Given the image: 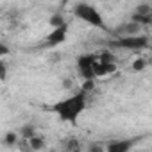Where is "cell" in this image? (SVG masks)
Masks as SVG:
<instances>
[{
	"label": "cell",
	"mask_w": 152,
	"mask_h": 152,
	"mask_svg": "<svg viewBox=\"0 0 152 152\" xmlns=\"http://www.w3.org/2000/svg\"><path fill=\"white\" fill-rule=\"evenodd\" d=\"M86 106H88V93H84L83 90H79L77 93H73L63 100H57L54 106H52V111L66 124H72L75 125L79 122L81 115L86 111Z\"/></svg>",
	"instance_id": "6da1fadb"
},
{
	"label": "cell",
	"mask_w": 152,
	"mask_h": 152,
	"mask_svg": "<svg viewBox=\"0 0 152 152\" xmlns=\"http://www.w3.org/2000/svg\"><path fill=\"white\" fill-rule=\"evenodd\" d=\"M72 13H73L75 18L83 20L84 23H88V25H91V27H97V29L106 31V32L109 31V29H107V23H106V20H104V16H102L100 11H99L95 6H91V4L79 2V4L73 6Z\"/></svg>",
	"instance_id": "7a4b0ae2"
},
{
	"label": "cell",
	"mask_w": 152,
	"mask_h": 152,
	"mask_svg": "<svg viewBox=\"0 0 152 152\" xmlns=\"http://www.w3.org/2000/svg\"><path fill=\"white\" fill-rule=\"evenodd\" d=\"M148 38L145 34L138 36H129V38H118L113 41V47L122 48V50H145L148 48Z\"/></svg>",
	"instance_id": "3957f363"
},
{
	"label": "cell",
	"mask_w": 152,
	"mask_h": 152,
	"mask_svg": "<svg viewBox=\"0 0 152 152\" xmlns=\"http://www.w3.org/2000/svg\"><path fill=\"white\" fill-rule=\"evenodd\" d=\"M95 63H97V56L95 54H83V56H79L77 70H79L81 77L84 81H93L95 79V72H93Z\"/></svg>",
	"instance_id": "277c9868"
},
{
	"label": "cell",
	"mask_w": 152,
	"mask_h": 152,
	"mask_svg": "<svg viewBox=\"0 0 152 152\" xmlns=\"http://www.w3.org/2000/svg\"><path fill=\"white\" fill-rule=\"evenodd\" d=\"M136 145V138H125V140H113L107 143L106 152H129Z\"/></svg>",
	"instance_id": "5b68a950"
},
{
	"label": "cell",
	"mask_w": 152,
	"mask_h": 152,
	"mask_svg": "<svg viewBox=\"0 0 152 152\" xmlns=\"http://www.w3.org/2000/svg\"><path fill=\"white\" fill-rule=\"evenodd\" d=\"M141 29L143 27H140L138 23H134V22H127V23H122L116 31H115V34H116V39L118 38H129V36H138L140 32H141Z\"/></svg>",
	"instance_id": "8992f818"
},
{
	"label": "cell",
	"mask_w": 152,
	"mask_h": 152,
	"mask_svg": "<svg viewBox=\"0 0 152 152\" xmlns=\"http://www.w3.org/2000/svg\"><path fill=\"white\" fill-rule=\"evenodd\" d=\"M66 27H61V29H52L50 32H48V36H47V45L48 47H56V45H61V43H64V39H66Z\"/></svg>",
	"instance_id": "52a82bcc"
},
{
	"label": "cell",
	"mask_w": 152,
	"mask_h": 152,
	"mask_svg": "<svg viewBox=\"0 0 152 152\" xmlns=\"http://www.w3.org/2000/svg\"><path fill=\"white\" fill-rule=\"evenodd\" d=\"M93 72H95V77H106V75L116 72V64L115 63H100L99 56H97V63L93 66Z\"/></svg>",
	"instance_id": "ba28073f"
},
{
	"label": "cell",
	"mask_w": 152,
	"mask_h": 152,
	"mask_svg": "<svg viewBox=\"0 0 152 152\" xmlns=\"http://www.w3.org/2000/svg\"><path fill=\"white\" fill-rule=\"evenodd\" d=\"M27 143H29V147H31V150H32V152H38V150L45 148V140H43V138H39V136H34V138L27 140Z\"/></svg>",
	"instance_id": "9c48e42d"
},
{
	"label": "cell",
	"mask_w": 152,
	"mask_h": 152,
	"mask_svg": "<svg viewBox=\"0 0 152 152\" xmlns=\"http://www.w3.org/2000/svg\"><path fill=\"white\" fill-rule=\"evenodd\" d=\"M147 66H148V59L147 57H136L132 61V70L134 72H143Z\"/></svg>",
	"instance_id": "30bf717a"
},
{
	"label": "cell",
	"mask_w": 152,
	"mask_h": 152,
	"mask_svg": "<svg viewBox=\"0 0 152 152\" xmlns=\"http://www.w3.org/2000/svg\"><path fill=\"white\" fill-rule=\"evenodd\" d=\"M4 145H6V147H15V145H18V134H16L15 131H9V132L4 136Z\"/></svg>",
	"instance_id": "8fae6325"
},
{
	"label": "cell",
	"mask_w": 152,
	"mask_h": 152,
	"mask_svg": "<svg viewBox=\"0 0 152 152\" xmlns=\"http://www.w3.org/2000/svg\"><path fill=\"white\" fill-rule=\"evenodd\" d=\"M50 25H52V29H61V27H66V22H64V18L61 15H52Z\"/></svg>",
	"instance_id": "7c38bea8"
},
{
	"label": "cell",
	"mask_w": 152,
	"mask_h": 152,
	"mask_svg": "<svg viewBox=\"0 0 152 152\" xmlns=\"http://www.w3.org/2000/svg\"><path fill=\"white\" fill-rule=\"evenodd\" d=\"M93 88H95L93 81H84V83H83V88H81V90H83L84 93H90V91H91Z\"/></svg>",
	"instance_id": "4fadbf2b"
},
{
	"label": "cell",
	"mask_w": 152,
	"mask_h": 152,
	"mask_svg": "<svg viewBox=\"0 0 152 152\" xmlns=\"http://www.w3.org/2000/svg\"><path fill=\"white\" fill-rule=\"evenodd\" d=\"M6 73H7V66H6V61L2 59L0 61V77H2V81H6Z\"/></svg>",
	"instance_id": "5bb4252c"
},
{
	"label": "cell",
	"mask_w": 152,
	"mask_h": 152,
	"mask_svg": "<svg viewBox=\"0 0 152 152\" xmlns=\"http://www.w3.org/2000/svg\"><path fill=\"white\" fill-rule=\"evenodd\" d=\"M50 152H59V150H56V148H54V150H50Z\"/></svg>",
	"instance_id": "9a60e30c"
}]
</instances>
